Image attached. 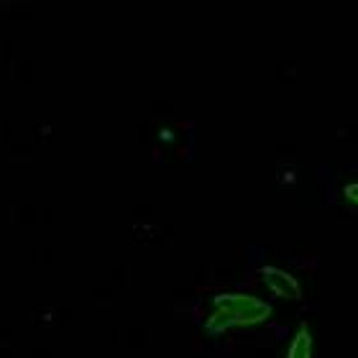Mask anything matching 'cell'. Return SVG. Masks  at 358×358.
Listing matches in <instances>:
<instances>
[{
	"instance_id": "obj_2",
	"label": "cell",
	"mask_w": 358,
	"mask_h": 358,
	"mask_svg": "<svg viewBox=\"0 0 358 358\" xmlns=\"http://www.w3.org/2000/svg\"><path fill=\"white\" fill-rule=\"evenodd\" d=\"M262 276L268 289L276 292L279 297H287V299L302 297V284H299L289 271H284V268H279V266H262Z\"/></svg>"
},
{
	"instance_id": "obj_1",
	"label": "cell",
	"mask_w": 358,
	"mask_h": 358,
	"mask_svg": "<svg viewBox=\"0 0 358 358\" xmlns=\"http://www.w3.org/2000/svg\"><path fill=\"white\" fill-rule=\"evenodd\" d=\"M271 315V302L246 294V292H223L213 299V310L205 317L208 333H223L236 325H254L264 322Z\"/></svg>"
},
{
	"instance_id": "obj_4",
	"label": "cell",
	"mask_w": 358,
	"mask_h": 358,
	"mask_svg": "<svg viewBox=\"0 0 358 358\" xmlns=\"http://www.w3.org/2000/svg\"><path fill=\"white\" fill-rule=\"evenodd\" d=\"M343 192H345V197H348V202H356V185H353V182H348V185L343 187Z\"/></svg>"
},
{
	"instance_id": "obj_3",
	"label": "cell",
	"mask_w": 358,
	"mask_h": 358,
	"mask_svg": "<svg viewBox=\"0 0 358 358\" xmlns=\"http://www.w3.org/2000/svg\"><path fill=\"white\" fill-rule=\"evenodd\" d=\"M315 356V338L310 322H299V328L292 333L287 356L284 358H313Z\"/></svg>"
}]
</instances>
